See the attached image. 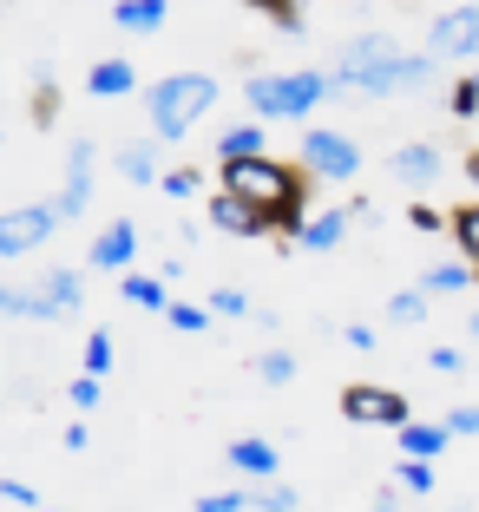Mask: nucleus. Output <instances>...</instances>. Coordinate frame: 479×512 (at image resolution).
<instances>
[{
  "label": "nucleus",
  "instance_id": "1",
  "mask_svg": "<svg viewBox=\"0 0 479 512\" xmlns=\"http://www.w3.org/2000/svg\"><path fill=\"white\" fill-rule=\"evenodd\" d=\"M224 191L250 197L270 230H302V197H309V184H302L296 165H283V158H270V151H256V158H224Z\"/></svg>",
  "mask_w": 479,
  "mask_h": 512
},
{
  "label": "nucleus",
  "instance_id": "2",
  "mask_svg": "<svg viewBox=\"0 0 479 512\" xmlns=\"http://www.w3.org/2000/svg\"><path fill=\"white\" fill-rule=\"evenodd\" d=\"M427 73H434V53H427V60H414V53H401L388 33H361V40L342 46V79H348V86H361L368 99L407 92V86H420Z\"/></svg>",
  "mask_w": 479,
  "mask_h": 512
},
{
  "label": "nucleus",
  "instance_id": "3",
  "mask_svg": "<svg viewBox=\"0 0 479 512\" xmlns=\"http://www.w3.org/2000/svg\"><path fill=\"white\" fill-rule=\"evenodd\" d=\"M335 86H342V73L322 79V73H263L243 86V99H250L256 119H309L322 99H335Z\"/></svg>",
  "mask_w": 479,
  "mask_h": 512
},
{
  "label": "nucleus",
  "instance_id": "4",
  "mask_svg": "<svg viewBox=\"0 0 479 512\" xmlns=\"http://www.w3.org/2000/svg\"><path fill=\"white\" fill-rule=\"evenodd\" d=\"M145 106H151L158 138H191V125L217 106V79H210V73H171V79H158V86H151Z\"/></svg>",
  "mask_w": 479,
  "mask_h": 512
},
{
  "label": "nucleus",
  "instance_id": "5",
  "mask_svg": "<svg viewBox=\"0 0 479 512\" xmlns=\"http://www.w3.org/2000/svg\"><path fill=\"white\" fill-rule=\"evenodd\" d=\"M342 414H348L355 427H407V394L355 381V388H342Z\"/></svg>",
  "mask_w": 479,
  "mask_h": 512
},
{
  "label": "nucleus",
  "instance_id": "6",
  "mask_svg": "<svg viewBox=\"0 0 479 512\" xmlns=\"http://www.w3.org/2000/svg\"><path fill=\"white\" fill-rule=\"evenodd\" d=\"M66 217L53 211V204H27V211H7L0 217V256H27V250H40L53 230H60Z\"/></svg>",
  "mask_w": 479,
  "mask_h": 512
},
{
  "label": "nucleus",
  "instance_id": "7",
  "mask_svg": "<svg viewBox=\"0 0 479 512\" xmlns=\"http://www.w3.org/2000/svg\"><path fill=\"white\" fill-rule=\"evenodd\" d=\"M302 171H322V178L348 184L361 171V151L342 132H302Z\"/></svg>",
  "mask_w": 479,
  "mask_h": 512
},
{
  "label": "nucleus",
  "instance_id": "8",
  "mask_svg": "<svg viewBox=\"0 0 479 512\" xmlns=\"http://www.w3.org/2000/svg\"><path fill=\"white\" fill-rule=\"evenodd\" d=\"M427 53L434 60H460V53H479V7H447L427 33Z\"/></svg>",
  "mask_w": 479,
  "mask_h": 512
},
{
  "label": "nucleus",
  "instance_id": "9",
  "mask_svg": "<svg viewBox=\"0 0 479 512\" xmlns=\"http://www.w3.org/2000/svg\"><path fill=\"white\" fill-rule=\"evenodd\" d=\"M86 204H92V138H73V145H66V191L53 197V211L79 217Z\"/></svg>",
  "mask_w": 479,
  "mask_h": 512
},
{
  "label": "nucleus",
  "instance_id": "10",
  "mask_svg": "<svg viewBox=\"0 0 479 512\" xmlns=\"http://www.w3.org/2000/svg\"><path fill=\"white\" fill-rule=\"evenodd\" d=\"M210 230H217V237H263V211H256L250 197H237V191H217L210 197Z\"/></svg>",
  "mask_w": 479,
  "mask_h": 512
},
{
  "label": "nucleus",
  "instance_id": "11",
  "mask_svg": "<svg viewBox=\"0 0 479 512\" xmlns=\"http://www.w3.org/2000/svg\"><path fill=\"white\" fill-rule=\"evenodd\" d=\"M132 256H138V230H132V217H119V224H112L99 243H92V263H99V270H125Z\"/></svg>",
  "mask_w": 479,
  "mask_h": 512
},
{
  "label": "nucleus",
  "instance_id": "12",
  "mask_svg": "<svg viewBox=\"0 0 479 512\" xmlns=\"http://www.w3.org/2000/svg\"><path fill=\"white\" fill-rule=\"evenodd\" d=\"M348 217H355V211H315V217H302L296 243H302V250H335L342 230H348Z\"/></svg>",
  "mask_w": 479,
  "mask_h": 512
},
{
  "label": "nucleus",
  "instance_id": "13",
  "mask_svg": "<svg viewBox=\"0 0 479 512\" xmlns=\"http://www.w3.org/2000/svg\"><path fill=\"white\" fill-rule=\"evenodd\" d=\"M394 178L401 184H434L440 178V151L434 145H401L394 151Z\"/></svg>",
  "mask_w": 479,
  "mask_h": 512
},
{
  "label": "nucleus",
  "instance_id": "14",
  "mask_svg": "<svg viewBox=\"0 0 479 512\" xmlns=\"http://www.w3.org/2000/svg\"><path fill=\"white\" fill-rule=\"evenodd\" d=\"M40 289H46V309H53V322H60V316H73L79 302H86V289H79V270H53Z\"/></svg>",
  "mask_w": 479,
  "mask_h": 512
},
{
  "label": "nucleus",
  "instance_id": "15",
  "mask_svg": "<svg viewBox=\"0 0 479 512\" xmlns=\"http://www.w3.org/2000/svg\"><path fill=\"white\" fill-rule=\"evenodd\" d=\"M86 92H99V99H125V92H132V60H99L86 73Z\"/></svg>",
  "mask_w": 479,
  "mask_h": 512
},
{
  "label": "nucleus",
  "instance_id": "16",
  "mask_svg": "<svg viewBox=\"0 0 479 512\" xmlns=\"http://www.w3.org/2000/svg\"><path fill=\"white\" fill-rule=\"evenodd\" d=\"M230 467L256 473V480H276V447L270 440H237V447H230Z\"/></svg>",
  "mask_w": 479,
  "mask_h": 512
},
{
  "label": "nucleus",
  "instance_id": "17",
  "mask_svg": "<svg viewBox=\"0 0 479 512\" xmlns=\"http://www.w3.org/2000/svg\"><path fill=\"white\" fill-rule=\"evenodd\" d=\"M256 151H270V132L263 125H230L217 138V158H256Z\"/></svg>",
  "mask_w": 479,
  "mask_h": 512
},
{
  "label": "nucleus",
  "instance_id": "18",
  "mask_svg": "<svg viewBox=\"0 0 479 512\" xmlns=\"http://www.w3.org/2000/svg\"><path fill=\"white\" fill-rule=\"evenodd\" d=\"M0 316H27V322H53L46 289H0Z\"/></svg>",
  "mask_w": 479,
  "mask_h": 512
},
{
  "label": "nucleus",
  "instance_id": "19",
  "mask_svg": "<svg viewBox=\"0 0 479 512\" xmlns=\"http://www.w3.org/2000/svg\"><path fill=\"white\" fill-rule=\"evenodd\" d=\"M447 434H453V427H420V421H407V427H401V453H414V460H434V453L447 447Z\"/></svg>",
  "mask_w": 479,
  "mask_h": 512
},
{
  "label": "nucleus",
  "instance_id": "20",
  "mask_svg": "<svg viewBox=\"0 0 479 512\" xmlns=\"http://www.w3.org/2000/svg\"><path fill=\"white\" fill-rule=\"evenodd\" d=\"M119 27H132V33L165 27V0H119Z\"/></svg>",
  "mask_w": 479,
  "mask_h": 512
},
{
  "label": "nucleus",
  "instance_id": "21",
  "mask_svg": "<svg viewBox=\"0 0 479 512\" xmlns=\"http://www.w3.org/2000/svg\"><path fill=\"white\" fill-rule=\"evenodd\" d=\"M125 302H138V309H171V289H165V276H125Z\"/></svg>",
  "mask_w": 479,
  "mask_h": 512
},
{
  "label": "nucleus",
  "instance_id": "22",
  "mask_svg": "<svg viewBox=\"0 0 479 512\" xmlns=\"http://www.w3.org/2000/svg\"><path fill=\"white\" fill-rule=\"evenodd\" d=\"M453 243H460L466 263L479 270V204H460V211H453Z\"/></svg>",
  "mask_w": 479,
  "mask_h": 512
},
{
  "label": "nucleus",
  "instance_id": "23",
  "mask_svg": "<svg viewBox=\"0 0 479 512\" xmlns=\"http://www.w3.org/2000/svg\"><path fill=\"white\" fill-rule=\"evenodd\" d=\"M112 165H119L132 184H158V165H151V145H125L119 158H112Z\"/></svg>",
  "mask_w": 479,
  "mask_h": 512
},
{
  "label": "nucleus",
  "instance_id": "24",
  "mask_svg": "<svg viewBox=\"0 0 479 512\" xmlns=\"http://www.w3.org/2000/svg\"><path fill=\"white\" fill-rule=\"evenodd\" d=\"M256 375L270 381V388H289V381H296V355H289V348H270V355L256 362Z\"/></svg>",
  "mask_w": 479,
  "mask_h": 512
},
{
  "label": "nucleus",
  "instance_id": "25",
  "mask_svg": "<svg viewBox=\"0 0 479 512\" xmlns=\"http://www.w3.org/2000/svg\"><path fill=\"white\" fill-rule=\"evenodd\" d=\"M466 283H473V276H466L460 263H440V270H427V283H420V289H434V296H453V289H466Z\"/></svg>",
  "mask_w": 479,
  "mask_h": 512
},
{
  "label": "nucleus",
  "instance_id": "26",
  "mask_svg": "<svg viewBox=\"0 0 479 512\" xmlns=\"http://www.w3.org/2000/svg\"><path fill=\"white\" fill-rule=\"evenodd\" d=\"M66 401H73V407H79V414H92V407H99V401H105V388H99V375H92V368H86V375H79V381H73V388H66Z\"/></svg>",
  "mask_w": 479,
  "mask_h": 512
},
{
  "label": "nucleus",
  "instance_id": "27",
  "mask_svg": "<svg viewBox=\"0 0 479 512\" xmlns=\"http://www.w3.org/2000/svg\"><path fill=\"white\" fill-rule=\"evenodd\" d=\"M401 486H407V493H434V460H414V453H407Z\"/></svg>",
  "mask_w": 479,
  "mask_h": 512
},
{
  "label": "nucleus",
  "instance_id": "28",
  "mask_svg": "<svg viewBox=\"0 0 479 512\" xmlns=\"http://www.w3.org/2000/svg\"><path fill=\"white\" fill-rule=\"evenodd\" d=\"M407 224H414V230H427V237H434V230H453V217H440L434 204L420 197V204H407Z\"/></svg>",
  "mask_w": 479,
  "mask_h": 512
},
{
  "label": "nucleus",
  "instance_id": "29",
  "mask_svg": "<svg viewBox=\"0 0 479 512\" xmlns=\"http://www.w3.org/2000/svg\"><path fill=\"white\" fill-rule=\"evenodd\" d=\"M250 7H263V14L276 20L283 33H302V14H296V0H250Z\"/></svg>",
  "mask_w": 479,
  "mask_h": 512
},
{
  "label": "nucleus",
  "instance_id": "30",
  "mask_svg": "<svg viewBox=\"0 0 479 512\" xmlns=\"http://www.w3.org/2000/svg\"><path fill=\"white\" fill-rule=\"evenodd\" d=\"M388 316H394V322H420V316H427V296H420V289H407V296L388 302Z\"/></svg>",
  "mask_w": 479,
  "mask_h": 512
},
{
  "label": "nucleus",
  "instance_id": "31",
  "mask_svg": "<svg viewBox=\"0 0 479 512\" xmlns=\"http://www.w3.org/2000/svg\"><path fill=\"white\" fill-rule=\"evenodd\" d=\"M165 316H171V329H184V335H197V329H204V309H191V302H171V309H165Z\"/></svg>",
  "mask_w": 479,
  "mask_h": 512
},
{
  "label": "nucleus",
  "instance_id": "32",
  "mask_svg": "<svg viewBox=\"0 0 479 512\" xmlns=\"http://www.w3.org/2000/svg\"><path fill=\"white\" fill-rule=\"evenodd\" d=\"M86 368H92V375L112 368V335H86Z\"/></svg>",
  "mask_w": 479,
  "mask_h": 512
},
{
  "label": "nucleus",
  "instance_id": "33",
  "mask_svg": "<svg viewBox=\"0 0 479 512\" xmlns=\"http://www.w3.org/2000/svg\"><path fill=\"white\" fill-rule=\"evenodd\" d=\"M243 506H256L250 493H210V499H197V512H243Z\"/></svg>",
  "mask_w": 479,
  "mask_h": 512
},
{
  "label": "nucleus",
  "instance_id": "34",
  "mask_svg": "<svg viewBox=\"0 0 479 512\" xmlns=\"http://www.w3.org/2000/svg\"><path fill=\"white\" fill-rule=\"evenodd\" d=\"M158 184H165V197H197V184H204V178H197V171H165Z\"/></svg>",
  "mask_w": 479,
  "mask_h": 512
},
{
  "label": "nucleus",
  "instance_id": "35",
  "mask_svg": "<svg viewBox=\"0 0 479 512\" xmlns=\"http://www.w3.org/2000/svg\"><path fill=\"white\" fill-rule=\"evenodd\" d=\"M453 112H460V119L479 112V79H460V86H453Z\"/></svg>",
  "mask_w": 479,
  "mask_h": 512
},
{
  "label": "nucleus",
  "instance_id": "36",
  "mask_svg": "<svg viewBox=\"0 0 479 512\" xmlns=\"http://www.w3.org/2000/svg\"><path fill=\"white\" fill-rule=\"evenodd\" d=\"M256 506H270V512H289V506H302V493H296V486H276V480H270V493L256 499Z\"/></svg>",
  "mask_w": 479,
  "mask_h": 512
},
{
  "label": "nucleus",
  "instance_id": "37",
  "mask_svg": "<svg viewBox=\"0 0 479 512\" xmlns=\"http://www.w3.org/2000/svg\"><path fill=\"white\" fill-rule=\"evenodd\" d=\"M210 309H224V316H250V296H243V289H217Z\"/></svg>",
  "mask_w": 479,
  "mask_h": 512
},
{
  "label": "nucleus",
  "instance_id": "38",
  "mask_svg": "<svg viewBox=\"0 0 479 512\" xmlns=\"http://www.w3.org/2000/svg\"><path fill=\"white\" fill-rule=\"evenodd\" d=\"M0 499H7V506H40V493H33L27 480H0Z\"/></svg>",
  "mask_w": 479,
  "mask_h": 512
},
{
  "label": "nucleus",
  "instance_id": "39",
  "mask_svg": "<svg viewBox=\"0 0 479 512\" xmlns=\"http://www.w3.org/2000/svg\"><path fill=\"white\" fill-rule=\"evenodd\" d=\"M342 342H348V348H361V355H368V348H375V329H368V322H348V329H342Z\"/></svg>",
  "mask_w": 479,
  "mask_h": 512
},
{
  "label": "nucleus",
  "instance_id": "40",
  "mask_svg": "<svg viewBox=\"0 0 479 512\" xmlns=\"http://www.w3.org/2000/svg\"><path fill=\"white\" fill-rule=\"evenodd\" d=\"M447 427H453V434H479V407H453Z\"/></svg>",
  "mask_w": 479,
  "mask_h": 512
},
{
  "label": "nucleus",
  "instance_id": "41",
  "mask_svg": "<svg viewBox=\"0 0 479 512\" xmlns=\"http://www.w3.org/2000/svg\"><path fill=\"white\" fill-rule=\"evenodd\" d=\"M427 362H434L440 375H460V348H434V355H427Z\"/></svg>",
  "mask_w": 479,
  "mask_h": 512
},
{
  "label": "nucleus",
  "instance_id": "42",
  "mask_svg": "<svg viewBox=\"0 0 479 512\" xmlns=\"http://www.w3.org/2000/svg\"><path fill=\"white\" fill-rule=\"evenodd\" d=\"M466 178H473V184H479V151H473V158H466Z\"/></svg>",
  "mask_w": 479,
  "mask_h": 512
},
{
  "label": "nucleus",
  "instance_id": "43",
  "mask_svg": "<svg viewBox=\"0 0 479 512\" xmlns=\"http://www.w3.org/2000/svg\"><path fill=\"white\" fill-rule=\"evenodd\" d=\"M473 335H479V316H473Z\"/></svg>",
  "mask_w": 479,
  "mask_h": 512
},
{
  "label": "nucleus",
  "instance_id": "44",
  "mask_svg": "<svg viewBox=\"0 0 479 512\" xmlns=\"http://www.w3.org/2000/svg\"><path fill=\"white\" fill-rule=\"evenodd\" d=\"M473 79H479V73H473Z\"/></svg>",
  "mask_w": 479,
  "mask_h": 512
}]
</instances>
